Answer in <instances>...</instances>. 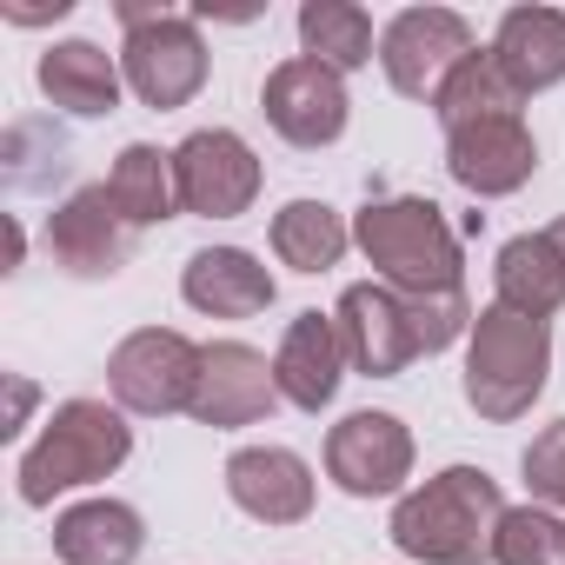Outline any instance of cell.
Listing matches in <instances>:
<instances>
[{
    "label": "cell",
    "instance_id": "cell-18",
    "mask_svg": "<svg viewBox=\"0 0 565 565\" xmlns=\"http://www.w3.org/2000/svg\"><path fill=\"white\" fill-rule=\"evenodd\" d=\"M499 74L532 100L565 81V8H505L492 34Z\"/></svg>",
    "mask_w": 565,
    "mask_h": 565
},
{
    "label": "cell",
    "instance_id": "cell-11",
    "mask_svg": "<svg viewBox=\"0 0 565 565\" xmlns=\"http://www.w3.org/2000/svg\"><path fill=\"white\" fill-rule=\"evenodd\" d=\"M327 479L353 499H393L413 479V433L399 413H347L327 433Z\"/></svg>",
    "mask_w": 565,
    "mask_h": 565
},
{
    "label": "cell",
    "instance_id": "cell-27",
    "mask_svg": "<svg viewBox=\"0 0 565 565\" xmlns=\"http://www.w3.org/2000/svg\"><path fill=\"white\" fill-rule=\"evenodd\" d=\"M525 486H532V499L539 505H552V512H565V419H552L532 446H525Z\"/></svg>",
    "mask_w": 565,
    "mask_h": 565
},
{
    "label": "cell",
    "instance_id": "cell-17",
    "mask_svg": "<svg viewBox=\"0 0 565 565\" xmlns=\"http://www.w3.org/2000/svg\"><path fill=\"white\" fill-rule=\"evenodd\" d=\"M273 273L246 246H200L180 273V300L206 320H253L273 307Z\"/></svg>",
    "mask_w": 565,
    "mask_h": 565
},
{
    "label": "cell",
    "instance_id": "cell-30",
    "mask_svg": "<svg viewBox=\"0 0 565 565\" xmlns=\"http://www.w3.org/2000/svg\"><path fill=\"white\" fill-rule=\"evenodd\" d=\"M545 233H552V246H558V253H565V213H558V220H552V226H545Z\"/></svg>",
    "mask_w": 565,
    "mask_h": 565
},
{
    "label": "cell",
    "instance_id": "cell-7",
    "mask_svg": "<svg viewBox=\"0 0 565 565\" xmlns=\"http://www.w3.org/2000/svg\"><path fill=\"white\" fill-rule=\"evenodd\" d=\"M200 366H206V347H193L173 327H140L107 353V393L120 413H140V419L193 413Z\"/></svg>",
    "mask_w": 565,
    "mask_h": 565
},
{
    "label": "cell",
    "instance_id": "cell-12",
    "mask_svg": "<svg viewBox=\"0 0 565 565\" xmlns=\"http://www.w3.org/2000/svg\"><path fill=\"white\" fill-rule=\"evenodd\" d=\"M446 173L472 193V200H505L539 173V140L519 114L505 120H472L446 134Z\"/></svg>",
    "mask_w": 565,
    "mask_h": 565
},
{
    "label": "cell",
    "instance_id": "cell-26",
    "mask_svg": "<svg viewBox=\"0 0 565 565\" xmlns=\"http://www.w3.org/2000/svg\"><path fill=\"white\" fill-rule=\"evenodd\" d=\"M492 565H565V512L552 505H505L499 539H492Z\"/></svg>",
    "mask_w": 565,
    "mask_h": 565
},
{
    "label": "cell",
    "instance_id": "cell-24",
    "mask_svg": "<svg viewBox=\"0 0 565 565\" xmlns=\"http://www.w3.org/2000/svg\"><path fill=\"white\" fill-rule=\"evenodd\" d=\"M300 47L327 61L333 74H360L373 61V14L360 0H307L300 8Z\"/></svg>",
    "mask_w": 565,
    "mask_h": 565
},
{
    "label": "cell",
    "instance_id": "cell-23",
    "mask_svg": "<svg viewBox=\"0 0 565 565\" xmlns=\"http://www.w3.org/2000/svg\"><path fill=\"white\" fill-rule=\"evenodd\" d=\"M347 246H353V226L327 200H287L273 213V253L294 273H327L347 259Z\"/></svg>",
    "mask_w": 565,
    "mask_h": 565
},
{
    "label": "cell",
    "instance_id": "cell-3",
    "mask_svg": "<svg viewBox=\"0 0 565 565\" xmlns=\"http://www.w3.org/2000/svg\"><path fill=\"white\" fill-rule=\"evenodd\" d=\"M353 246L380 266V279H386L393 294L439 300V294H459V279H466L459 233L446 226V213H439L426 193L366 200V206L353 213Z\"/></svg>",
    "mask_w": 565,
    "mask_h": 565
},
{
    "label": "cell",
    "instance_id": "cell-25",
    "mask_svg": "<svg viewBox=\"0 0 565 565\" xmlns=\"http://www.w3.org/2000/svg\"><path fill=\"white\" fill-rule=\"evenodd\" d=\"M519 107H525V94L499 74L492 47H479V54L439 87V100H433V114H439L446 134H452V127H472V120H505V114H519Z\"/></svg>",
    "mask_w": 565,
    "mask_h": 565
},
{
    "label": "cell",
    "instance_id": "cell-2",
    "mask_svg": "<svg viewBox=\"0 0 565 565\" xmlns=\"http://www.w3.org/2000/svg\"><path fill=\"white\" fill-rule=\"evenodd\" d=\"M499 519H505V492L492 472L479 466H446L433 472L426 486L399 492L393 505V545L419 565H479L492 558V539H499Z\"/></svg>",
    "mask_w": 565,
    "mask_h": 565
},
{
    "label": "cell",
    "instance_id": "cell-15",
    "mask_svg": "<svg viewBox=\"0 0 565 565\" xmlns=\"http://www.w3.org/2000/svg\"><path fill=\"white\" fill-rule=\"evenodd\" d=\"M347 340H340V320L333 313H294L287 333H279V353H273V386L287 406L300 413H327L340 380H347Z\"/></svg>",
    "mask_w": 565,
    "mask_h": 565
},
{
    "label": "cell",
    "instance_id": "cell-6",
    "mask_svg": "<svg viewBox=\"0 0 565 565\" xmlns=\"http://www.w3.org/2000/svg\"><path fill=\"white\" fill-rule=\"evenodd\" d=\"M120 28H127V41H120V74H127V87L147 100V107H186L200 87H206V41H200V28L186 21V14H167V8H147V0H120Z\"/></svg>",
    "mask_w": 565,
    "mask_h": 565
},
{
    "label": "cell",
    "instance_id": "cell-13",
    "mask_svg": "<svg viewBox=\"0 0 565 565\" xmlns=\"http://www.w3.org/2000/svg\"><path fill=\"white\" fill-rule=\"evenodd\" d=\"M47 253H54L74 279H114V273L127 266V253H134V226L120 220L107 180L67 193V200L47 213Z\"/></svg>",
    "mask_w": 565,
    "mask_h": 565
},
{
    "label": "cell",
    "instance_id": "cell-22",
    "mask_svg": "<svg viewBox=\"0 0 565 565\" xmlns=\"http://www.w3.org/2000/svg\"><path fill=\"white\" fill-rule=\"evenodd\" d=\"M107 193H114V206H120V220H127L134 233L173 220V213H180L173 153H167V147H147V140L120 147V160H114V173H107Z\"/></svg>",
    "mask_w": 565,
    "mask_h": 565
},
{
    "label": "cell",
    "instance_id": "cell-29",
    "mask_svg": "<svg viewBox=\"0 0 565 565\" xmlns=\"http://www.w3.org/2000/svg\"><path fill=\"white\" fill-rule=\"evenodd\" d=\"M67 8H74V0H61V8H8V21L14 28H41V21H61Z\"/></svg>",
    "mask_w": 565,
    "mask_h": 565
},
{
    "label": "cell",
    "instance_id": "cell-8",
    "mask_svg": "<svg viewBox=\"0 0 565 565\" xmlns=\"http://www.w3.org/2000/svg\"><path fill=\"white\" fill-rule=\"evenodd\" d=\"M472 54H479V34H472V21L452 14V8H406V14H393L386 34H380V67H386V81H393V94L426 100V107L439 100V87H446Z\"/></svg>",
    "mask_w": 565,
    "mask_h": 565
},
{
    "label": "cell",
    "instance_id": "cell-20",
    "mask_svg": "<svg viewBox=\"0 0 565 565\" xmlns=\"http://www.w3.org/2000/svg\"><path fill=\"white\" fill-rule=\"evenodd\" d=\"M147 545V525L127 499H81L54 519L61 565H134Z\"/></svg>",
    "mask_w": 565,
    "mask_h": 565
},
{
    "label": "cell",
    "instance_id": "cell-1",
    "mask_svg": "<svg viewBox=\"0 0 565 565\" xmlns=\"http://www.w3.org/2000/svg\"><path fill=\"white\" fill-rule=\"evenodd\" d=\"M333 320H340L353 373H366V380H399L413 360L446 353L459 333H472L466 294L419 300V294H393L386 279H360V287H347Z\"/></svg>",
    "mask_w": 565,
    "mask_h": 565
},
{
    "label": "cell",
    "instance_id": "cell-9",
    "mask_svg": "<svg viewBox=\"0 0 565 565\" xmlns=\"http://www.w3.org/2000/svg\"><path fill=\"white\" fill-rule=\"evenodd\" d=\"M259 114H266V127L287 140V147H333L340 134H347V114H353V100H347V74H333L327 61H313V54H294V61H279L273 74H266V87H259Z\"/></svg>",
    "mask_w": 565,
    "mask_h": 565
},
{
    "label": "cell",
    "instance_id": "cell-10",
    "mask_svg": "<svg viewBox=\"0 0 565 565\" xmlns=\"http://www.w3.org/2000/svg\"><path fill=\"white\" fill-rule=\"evenodd\" d=\"M173 180H180V213L200 220H239L259 200V160L233 127H200L173 147Z\"/></svg>",
    "mask_w": 565,
    "mask_h": 565
},
{
    "label": "cell",
    "instance_id": "cell-14",
    "mask_svg": "<svg viewBox=\"0 0 565 565\" xmlns=\"http://www.w3.org/2000/svg\"><path fill=\"white\" fill-rule=\"evenodd\" d=\"M273 406H279L273 360L253 353L246 340H213V347H206V366H200L193 419L213 426V433H233V426H259Z\"/></svg>",
    "mask_w": 565,
    "mask_h": 565
},
{
    "label": "cell",
    "instance_id": "cell-5",
    "mask_svg": "<svg viewBox=\"0 0 565 565\" xmlns=\"http://www.w3.org/2000/svg\"><path fill=\"white\" fill-rule=\"evenodd\" d=\"M552 373V327L525 320L512 307H479L472 333H466V406L492 426L532 413V399L545 393Z\"/></svg>",
    "mask_w": 565,
    "mask_h": 565
},
{
    "label": "cell",
    "instance_id": "cell-19",
    "mask_svg": "<svg viewBox=\"0 0 565 565\" xmlns=\"http://www.w3.org/2000/svg\"><path fill=\"white\" fill-rule=\"evenodd\" d=\"M34 81H41V94H47L61 114L100 120V114L120 107V81H127V74H120V61H114L107 47H94V41H54V47L41 54Z\"/></svg>",
    "mask_w": 565,
    "mask_h": 565
},
{
    "label": "cell",
    "instance_id": "cell-16",
    "mask_svg": "<svg viewBox=\"0 0 565 565\" xmlns=\"http://www.w3.org/2000/svg\"><path fill=\"white\" fill-rule=\"evenodd\" d=\"M226 499L259 525H300L313 512V466L294 446H239L226 459Z\"/></svg>",
    "mask_w": 565,
    "mask_h": 565
},
{
    "label": "cell",
    "instance_id": "cell-28",
    "mask_svg": "<svg viewBox=\"0 0 565 565\" xmlns=\"http://www.w3.org/2000/svg\"><path fill=\"white\" fill-rule=\"evenodd\" d=\"M8 399H14V406H8V426H0V433H8V439H14V433L28 426V406H34V386H28V380L14 373V380H8Z\"/></svg>",
    "mask_w": 565,
    "mask_h": 565
},
{
    "label": "cell",
    "instance_id": "cell-4",
    "mask_svg": "<svg viewBox=\"0 0 565 565\" xmlns=\"http://www.w3.org/2000/svg\"><path fill=\"white\" fill-rule=\"evenodd\" d=\"M134 452V426L120 406L107 399H67L47 413L41 439L21 452L14 479H21V505H54L61 492L74 486H94V479H114Z\"/></svg>",
    "mask_w": 565,
    "mask_h": 565
},
{
    "label": "cell",
    "instance_id": "cell-21",
    "mask_svg": "<svg viewBox=\"0 0 565 565\" xmlns=\"http://www.w3.org/2000/svg\"><path fill=\"white\" fill-rule=\"evenodd\" d=\"M492 287H499V307L525 320H552L565 307V253L552 246V233H519L499 246Z\"/></svg>",
    "mask_w": 565,
    "mask_h": 565
}]
</instances>
